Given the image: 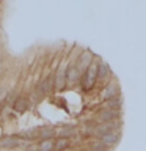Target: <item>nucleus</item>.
<instances>
[{
  "label": "nucleus",
  "instance_id": "1",
  "mask_svg": "<svg viewBox=\"0 0 146 151\" xmlns=\"http://www.w3.org/2000/svg\"><path fill=\"white\" fill-rule=\"evenodd\" d=\"M79 82H80V88H82L83 91H91V90L96 87V82H97V61L93 60V63L82 73Z\"/></svg>",
  "mask_w": 146,
  "mask_h": 151
},
{
  "label": "nucleus",
  "instance_id": "2",
  "mask_svg": "<svg viewBox=\"0 0 146 151\" xmlns=\"http://www.w3.org/2000/svg\"><path fill=\"white\" fill-rule=\"evenodd\" d=\"M120 126H121V120L118 121H112V123H99L94 129V137L101 139L102 135L105 134H110V132H115V131H120Z\"/></svg>",
  "mask_w": 146,
  "mask_h": 151
},
{
  "label": "nucleus",
  "instance_id": "3",
  "mask_svg": "<svg viewBox=\"0 0 146 151\" xmlns=\"http://www.w3.org/2000/svg\"><path fill=\"white\" fill-rule=\"evenodd\" d=\"M121 120V112L118 110H110V109H104L97 113V121L101 123H112Z\"/></svg>",
  "mask_w": 146,
  "mask_h": 151
},
{
  "label": "nucleus",
  "instance_id": "4",
  "mask_svg": "<svg viewBox=\"0 0 146 151\" xmlns=\"http://www.w3.org/2000/svg\"><path fill=\"white\" fill-rule=\"evenodd\" d=\"M93 57H94V55H93L89 50H83L82 54H80L79 58L75 60V66H77V69L80 71V74H82L83 71L93 63Z\"/></svg>",
  "mask_w": 146,
  "mask_h": 151
},
{
  "label": "nucleus",
  "instance_id": "5",
  "mask_svg": "<svg viewBox=\"0 0 146 151\" xmlns=\"http://www.w3.org/2000/svg\"><path fill=\"white\" fill-rule=\"evenodd\" d=\"M54 82H55L57 91H63L66 88V69H63V66H60L57 69V73L54 74Z\"/></svg>",
  "mask_w": 146,
  "mask_h": 151
},
{
  "label": "nucleus",
  "instance_id": "6",
  "mask_svg": "<svg viewBox=\"0 0 146 151\" xmlns=\"http://www.w3.org/2000/svg\"><path fill=\"white\" fill-rule=\"evenodd\" d=\"M80 71L77 69V66H75L74 63H69L68 66H66V85H71V83H75L80 80Z\"/></svg>",
  "mask_w": 146,
  "mask_h": 151
},
{
  "label": "nucleus",
  "instance_id": "7",
  "mask_svg": "<svg viewBox=\"0 0 146 151\" xmlns=\"http://www.w3.org/2000/svg\"><path fill=\"white\" fill-rule=\"evenodd\" d=\"M38 90L42 93V96H47V94L54 93L55 90V82H54V76H47L46 79H42V82L39 83Z\"/></svg>",
  "mask_w": 146,
  "mask_h": 151
},
{
  "label": "nucleus",
  "instance_id": "8",
  "mask_svg": "<svg viewBox=\"0 0 146 151\" xmlns=\"http://www.w3.org/2000/svg\"><path fill=\"white\" fill-rule=\"evenodd\" d=\"M28 106H30V99L25 96H17L13 102V110L16 113H24V112H27Z\"/></svg>",
  "mask_w": 146,
  "mask_h": 151
},
{
  "label": "nucleus",
  "instance_id": "9",
  "mask_svg": "<svg viewBox=\"0 0 146 151\" xmlns=\"http://www.w3.org/2000/svg\"><path fill=\"white\" fill-rule=\"evenodd\" d=\"M120 137H121V132H120V131H115V132H110V134L102 135L99 140H101L105 146H108V148H110V146L116 145L118 142H120Z\"/></svg>",
  "mask_w": 146,
  "mask_h": 151
},
{
  "label": "nucleus",
  "instance_id": "10",
  "mask_svg": "<svg viewBox=\"0 0 146 151\" xmlns=\"http://www.w3.org/2000/svg\"><path fill=\"white\" fill-rule=\"evenodd\" d=\"M118 94H121V93H120V87H118V83L110 82V83H108L107 87H105V90H104L102 98H104V101H108V99L115 98V96H118Z\"/></svg>",
  "mask_w": 146,
  "mask_h": 151
},
{
  "label": "nucleus",
  "instance_id": "11",
  "mask_svg": "<svg viewBox=\"0 0 146 151\" xmlns=\"http://www.w3.org/2000/svg\"><path fill=\"white\" fill-rule=\"evenodd\" d=\"M105 109L121 112V109H122V96H121V94H118V96H115V98H112V99H108V101H105Z\"/></svg>",
  "mask_w": 146,
  "mask_h": 151
},
{
  "label": "nucleus",
  "instance_id": "12",
  "mask_svg": "<svg viewBox=\"0 0 146 151\" xmlns=\"http://www.w3.org/2000/svg\"><path fill=\"white\" fill-rule=\"evenodd\" d=\"M54 135H55V129L52 126H42L41 129H38V137H39V142L50 140V139H54Z\"/></svg>",
  "mask_w": 146,
  "mask_h": 151
},
{
  "label": "nucleus",
  "instance_id": "13",
  "mask_svg": "<svg viewBox=\"0 0 146 151\" xmlns=\"http://www.w3.org/2000/svg\"><path fill=\"white\" fill-rule=\"evenodd\" d=\"M110 76V68L105 61H97V80H105Z\"/></svg>",
  "mask_w": 146,
  "mask_h": 151
},
{
  "label": "nucleus",
  "instance_id": "14",
  "mask_svg": "<svg viewBox=\"0 0 146 151\" xmlns=\"http://www.w3.org/2000/svg\"><path fill=\"white\" fill-rule=\"evenodd\" d=\"M75 134H77V127L72 126V124H66V126H63V129L60 131V137L68 139V140H69V137H72Z\"/></svg>",
  "mask_w": 146,
  "mask_h": 151
},
{
  "label": "nucleus",
  "instance_id": "15",
  "mask_svg": "<svg viewBox=\"0 0 146 151\" xmlns=\"http://www.w3.org/2000/svg\"><path fill=\"white\" fill-rule=\"evenodd\" d=\"M69 146V140L63 139V137H58V139L54 140V151H64Z\"/></svg>",
  "mask_w": 146,
  "mask_h": 151
},
{
  "label": "nucleus",
  "instance_id": "16",
  "mask_svg": "<svg viewBox=\"0 0 146 151\" xmlns=\"http://www.w3.org/2000/svg\"><path fill=\"white\" fill-rule=\"evenodd\" d=\"M96 121H87L85 123V126L82 127V132H83V135L85 137H91L94 135V129H96Z\"/></svg>",
  "mask_w": 146,
  "mask_h": 151
},
{
  "label": "nucleus",
  "instance_id": "17",
  "mask_svg": "<svg viewBox=\"0 0 146 151\" xmlns=\"http://www.w3.org/2000/svg\"><path fill=\"white\" fill-rule=\"evenodd\" d=\"M19 143H21V140L17 137H6V139H3L0 142V146H3V148H13V146H17Z\"/></svg>",
  "mask_w": 146,
  "mask_h": 151
},
{
  "label": "nucleus",
  "instance_id": "18",
  "mask_svg": "<svg viewBox=\"0 0 146 151\" xmlns=\"http://www.w3.org/2000/svg\"><path fill=\"white\" fill-rule=\"evenodd\" d=\"M89 151H108V146H105L99 139H96L89 143Z\"/></svg>",
  "mask_w": 146,
  "mask_h": 151
},
{
  "label": "nucleus",
  "instance_id": "19",
  "mask_svg": "<svg viewBox=\"0 0 146 151\" xmlns=\"http://www.w3.org/2000/svg\"><path fill=\"white\" fill-rule=\"evenodd\" d=\"M38 151H54V139L39 142L38 143Z\"/></svg>",
  "mask_w": 146,
  "mask_h": 151
},
{
  "label": "nucleus",
  "instance_id": "20",
  "mask_svg": "<svg viewBox=\"0 0 146 151\" xmlns=\"http://www.w3.org/2000/svg\"><path fill=\"white\" fill-rule=\"evenodd\" d=\"M2 109H3V104H2V102H0V112H2Z\"/></svg>",
  "mask_w": 146,
  "mask_h": 151
},
{
  "label": "nucleus",
  "instance_id": "21",
  "mask_svg": "<svg viewBox=\"0 0 146 151\" xmlns=\"http://www.w3.org/2000/svg\"><path fill=\"white\" fill-rule=\"evenodd\" d=\"M82 151H88V150H82Z\"/></svg>",
  "mask_w": 146,
  "mask_h": 151
}]
</instances>
